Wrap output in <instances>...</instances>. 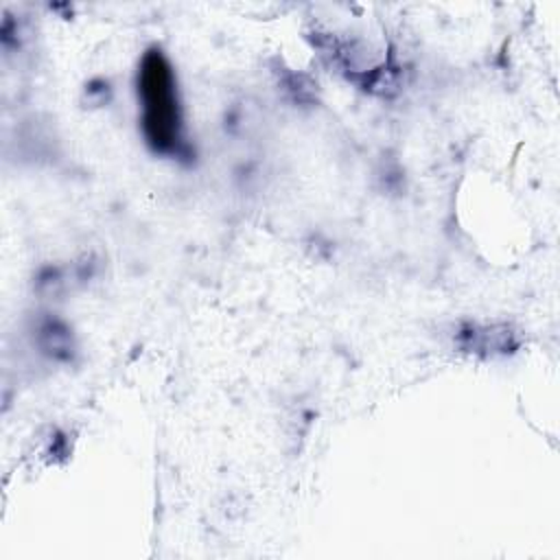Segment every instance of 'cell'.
I'll use <instances>...</instances> for the list:
<instances>
[{
    "instance_id": "cell-1",
    "label": "cell",
    "mask_w": 560,
    "mask_h": 560,
    "mask_svg": "<svg viewBox=\"0 0 560 560\" xmlns=\"http://www.w3.org/2000/svg\"><path fill=\"white\" fill-rule=\"evenodd\" d=\"M142 127L155 151H173L179 142V107L168 61L160 50L144 55L138 72Z\"/></svg>"
}]
</instances>
